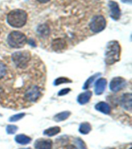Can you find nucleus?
Listing matches in <instances>:
<instances>
[{
	"label": "nucleus",
	"instance_id": "nucleus-25",
	"mask_svg": "<svg viewBox=\"0 0 132 149\" xmlns=\"http://www.w3.org/2000/svg\"><path fill=\"white\" fill-rule=\"evenodd\" d=\"M37 1L40 3H46V2H50V0H37Z\"/></svg>",
	"mask_w": 132,
	"mask_h": 149
},
{
	"label": "nucleus",
	"instance_id": "nucleus-1",
	"mask_svg": "<svg viewBox=\"0 0 132 149\" xmlns=\"http://www.w3.org/2000/svg\"><path fill=\"white\" fill-rule=\"evenodd\" d=\"M46 68L30 51L0 58V107L21 109L32 107L43 96Z\"/></svg>",
	"mask_w": 132,
	"mask_h": 149
},
{
	"label": "nucleus",
	"instance_id": "nucleus-6",
	"mask_svg": "<svg viewBox=\"0 0 132 149\" xmlns=\"http://www.w3.org/2000/svg\"><path fill=\"white\" fill-rule=\"evenodd\" d=\"M51 47L54 51H63L68 47V43L67 40L63 37H57L53 39L51 43Z\"/></svg>",
	"mask_w": 132,
	"mask_h": 149
},
{
	"label": "nucleus",
	"instance_id": "nucleus-7",
	"mask_svg": "<svg viewBox=\"0 0 132 149\" xmlns=\"http://www.w3.org/2000/svg\"><path fill=\"white\" fill-rule=\"evenodd\" d=\"M126 85V81L121 77H116L114 79H112L110 84V88L111 90L113 93H117L121 90L122 88H124Z\"/></svg>",
	"mask_w": 132,
	"mask_h": 149
},
{
	"label": "nucleus",
	"instance_id": "nucleus-15",
	"mask_svg": "<svg viewBox=\"0 0 132 149\" xmlns=\"http://www.w3.org/2000/svg\"><path fill=\"white\" fill-rule=\"evenodd\" d=\"M60 132V127H50L46 130L43 132V134L46 136H49V137H52V136H54V135H56L57 134Z\"/></svg>",
	"mask_w": 132,
	"mask_h": 149
},
{
	"label": "nucleus",
	"instance_id": "nucleus-5",
	"mask_svg": "<svg viewBox=\"0 0 132 149\" xmlns=\"http://www.w3.org/2000/svg\"><path fill=\"white\" fill-rule=\"evenodd\" d=\"M90 30L93 33H99L104 30L106 26V19L103 16L97 15L91 19L89 24Z\"/></svg>",
	"mask_w": 132,
	"mask_h": 149
},
{
	"label": "nucleus",
	"instance_id": "nucleus-3",
	"mask_svg": "<svg viewBox=\"0 0 132 149\" xmlns=\"http://www.w3.org/2000/svg\"><path fill=\"white\" fill-rule=\"evenodd\" d=\"M120 46L116 40L109 42L107 46L105 53V62L107 65H111L120 60Z\"/></svg>",
	"mask_w": 132,
	"mask_h": 149
},
{
	"label": "nucleus",
	"instance_id": "nucleus-10",
	"mask_svg": "<svg viewBox=\"0 0 132 149\" xmlns=\"http://www.w3.org/2000/svg\"><path fill=\"white\" fill-rule=\"evenodd\" d=\"M53 142L51 140L40 139L36 141L35 148L36 149H51Z\"/></svg>",
	"mask_w": 132,
	"mask_h": 149
},
{
	"label": "nucleus",
	"instance_id": "nucleus-23",
	"mask_svg": "<svg viewBox=\"0 0 132 149\" xmlns=\"http://www.w3.org/2000/svg\"><path fill=\"white\" fill-rule=\"evenodd\" d=\"M70 91L69 88H65V89H62L61 91H60V93H58V95H66L67 93H68Z\"/></svg>",
	"mask_w": 132,
	"mask_h": 149
},
{
	"label": "nucleus",
	"instance_id": "nucleus-11",
	"mask_svg": "<svg viewBox=\"0 0 132 149\" xmlns=\"http://www.w3.org/2000/svg\"><path fill=\"white\" fill-rule=\"evenodd\" d=\"M107 86V80L105 79H98L95 83V93L97 95H100L104 93Z\"/></svg>",
	"mask_w": 132,
	"mask_h": 149
},
{
	"label": "nucleus",
	"instance_id": "nucleus-27",
	"mask_svg": "<svg viewBox=\"0 0 132 149\" xmlns=\"http://www.w3.org/2000/svg\"><path fill=\"white\" fill-rule=\"evenodd\" d=\"M23 149H30V148H23Z\"/></svg>",
	"mask_w": 132,
	"mask_h": 149
},
{
	"label": "nucleus",
	"instance_id": "nucleus-2",
	"mask_svg": "<svg viewBox=\"0 0 132 149\" xmlns=\"http://www.w3.org/2000/svg\"><path fill=\"white\" fill-rule=\"evenodd\" d=\"M27 13L23 9H14L7 15V22L12 27H23L27 22Z\"/></svg>",
	"mask_w": 132,
	"mask_h": 149
},
{
	"label": "nucleus",
	"instance_id": "nucleus-13",
	"mask_svg": "<svg viewBox=\"0 0 132 149\" xmlns=\"http://www.w3.org/2000/svg\"><path fill=\"white\" fill-rule=\"evenodd\" d=\"M92 95V93L90 91H87V92H85V93H81L80 95H79L78 98H77V101L80 104L83 105L87 103L90 100V97Z\"/></svg>",
	"mask_w": 132,
	"mask_h": 149
},
{
	"label": "nucleus",
	"instance_id": "nucleus-29",
	"mask_svg": "<svg viewBox=\"0 0 132 149\" xmlns=\"http://www.w3.org/2000/svg\"><path fill=\"white\" fill-rule=\"evenodd\" d=\"M130 149H131V148H130Z\"/></svg>",
	"mask_w": 132,
	"mask_h": 149
},
{
	"label": "nucleus",
	"instance_id": "nucleus-22",
	"mask_svg": "<svg viewBox=\"0 0 132 149\" xmlns=\"http://www.w3.org/2000/svg\"><path fill=\"white\" fill-rule=\"evenodd\" d=\"M76 144L78 145L79 148L80 149H87V146H86L85 143L82 141L81 139L80 138H77L76 139Z\"/></svg>",
	"mask_w": 132,
	"mask_h": 149
},
{
	"label": "nucleus",
	"instance_id": "nucleus-20",
	"mask_svg": "<svg viewBox=\"0 0 132 149\" xmlns=\"http://www.w3.org/2000/svg\"><path fill=\"white\" fill-rule=\"evenodd\" d=\"M24 116H25V113L16 114V115H14V116H11L10 119H9V121H11V122H15V121H17L19 120L22 119Z\"/></svg>",
	"mask_w": 132,
	"mask_h": 149
},
{
	"label": "nucleus",
	"instance_id": "nucleus-8",
	"mask_svg": "<svg viewBox=\"0 0 132 149\" xmlns=\"http://www.w3.org/2000/svg\"><path fill=\"white\" fill-rule=\"evenodd\" d=\"M110 8V15L111 17L114 20H118L120 17V9L118 2L114 1H110L108 3Z\"/></svg>",
	"mask_w": 132,
	"mask_h": 149
},
{
	"label": "nucleus",
	"instance_id": "nucleus-14",
	"mask_svg": "<svg viewBox=\"0 0 132 149\" xmlns=\"http://www.w3.org/2000/svg\"><path fill=\"white\" fill-rule=\"evenodd\" d=\"M16 141L19 144H29L31 141V138L30 137H27L24 134H19L17 135L15 138Z\"/></svg>",
	"mask_w": 132,
	"mask_h": 149
},
{
	"label": "nucleus",
	"instance_id": "nucleus-12",
	"mask_svg": "<svg viewBox=\"0 0 132 149\" xmlns=\"http://www.w3.org/2000/svg\"><path fill=\"white\" fill-rule=\"evenodd\" d=\"M95 109L105 114H109L111 113V107L107 103L104 102H100L99 103H97L95 106Z\"/></svg>",
	"mask_w": 132,
	"mask_h": 149
},
{
	"label": "nucleus",
	"instance_id": "nucleus-18",
	"mask_svg": "<svg viewBox=\"0 0 132 149\" xmlns=\"http://www.w3.org/2000/svg\"><path fill=\"white\" fill-rule=\"evenodd\" d=\"M98 75H99V74H95V75H94V76L90 77V79H88L87 81H86V83L84 84V86H83V88H84V89H87V88H90V86H91V84L94 82V81L95 80V79H96V78H97Z\"/></svg>",
	"mask_w": 132,
	"mask_h": 149
},
{
	"label": "nucleus",
	"instance_id": "nucleus-9",
	"mask_svg": "<svg viewBox=\"0 0 132 149\" xmlns=\"http://www.w3.org/2000/svg\"><path fill=\"white\" fill-rule=\"evenodd\" d=\"M132 97L131 94L130 93H125L122 95V97L120 99V105L122 106L125 109H127L129 112L131 111L132 107Z\"/></svg>",
	"mask_w": 132,
	"mask_h": 149
},
{
	"label": "nucleus",
	"instance_id": "nucleus-19",
	"mask_svg": "<svg viewBox=\"0 0 132 149\" xmlns=\"http://www.w3.org/2000/svg\"><path fill=\"white\" fill-rule=\"evenodd\" d=\"M69 82H71V80H69V79H67V78H59L55 81V85L56 86H58V85H60L62 83H69Z\"/></svg>",
	"mask_w": 132,
	"mask_h": 149
},
{
	"label": "nucleus",
	"instance_id": "nucleus-17",
	"mask_svg": "<svg viewBox=\"0 0 132 149\" xmlns=\"http://www.w3.org/2000/svg\"><path fill=\"white\" fill-rule=\"evenodd\" d=\"M90 130H91V127H90V123H82L80 128H79L80 133L83 134H87L90 132Z\"/></svg>",
	"mask_w": 132,
	"mask_h": 149
},
{
	"label": "nucleus",
	"instance_id": "nucleus-16",
	"mask_svg": "<svg viewBox=\"0 0 132 149\" xmlns=\"http://www.w3.org/2000/svg\"><path fill=\"white\" fill-rule=\"evenodd\" d=\"M69 116H70V113H69V112H62V113H60L56 114V115L54 116V120H55L56 121H63L68 118Z\"/></svg>",
	"mask_w": 132,
	"mask_h": 149
},
{
	"label": "nucleus",
	"instance_id": "nucleus-21",
	"mask_svg": "<svg viewBox=\"0 0 132 149\" xmlns=\"http://www.w3.org/2000/svg\"><path fill=\"white\" fill-rule=\"evenodd\" d=\"M6 130L8 134H14V133L17 130V127L14 125H9L6 127Z\"/></svg>",
	"mask_w": 132,
	"mask_h": 149
},
{
	"label": "nucleus",
	"instance_id": "nucleus-28",
	"mask_svg": "<svg viewBox=\"0 0 132 149\" xmlns=\"http://www.w3.org/2000/svg\"><path fill=\"white\" fill-rule=\"evenodd\" d=\"M0 34H1V30H0Z\"/></svg>",
	"mask_w": 132,
	"mask_h": 149
},
{
	"label": "nucleus",
	"instance_id": "nucleus-24",
	"mask_svg": "<svg viewBox=\"0 0 132 149\" xmlns=\"http://www.w3.org/2000/svg\"><path fill=\"white\" fill-rule=\"evenodd\" d=\"M63 149H77L74 145H72V144H69V145H67L63 148Z\"/></svg>",
	"mask_w": 132,
	"mask_h": 149
},
{
	"label": "nucleus",
	"instance_id": "nucleus-26",
	"mask_svg": "<svg viewBox=\"0 0 132 149\" xmlns=\"http://www.w3.org/2000/svg\"><path fill=\"white\" fill-rule=\"evenodd\" d=\"M131 1L132 0H121V2H124V3H128V4H131Z\"/></svg>",
	"mask_w": 132,
	"mask_h": 149
},
{
	"label": "nucleus",
	"instance_id": "nucleus-4",
	"mask_svg": "<svg viewBox=\"0 0 132 149\" xmlns=\"http://www.w3.org/2000/svg\"><path fill=\"white\" fill-rule=\"evenodd\" d=\"M7 43L12 48H22L27 44V37L23 33L12 31L7 37Z\"/></svg>",
	"mask_w": 132,
	"mask_h": 149
}]
</instances>
